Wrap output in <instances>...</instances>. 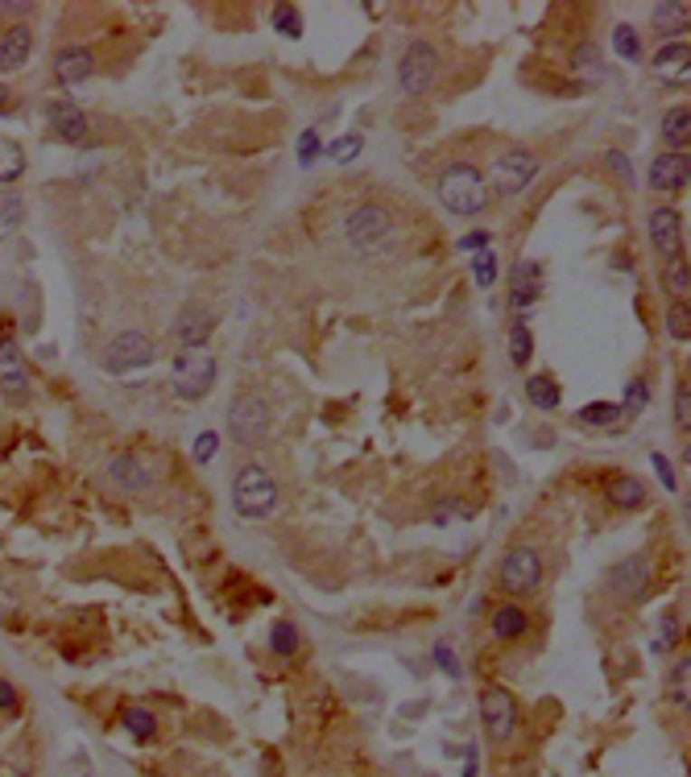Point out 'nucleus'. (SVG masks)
I'll return each mask as SVG.
<instances>
[{
    "mask_svg": "<svg viewBox=\"0 0 691 777\" xmlns=\"http://www.w3.org/2000/svg\"><path fill=\"white\" fill-rule=\"evenodd\" d=\"M435 666H439L443 674H448V679H459V661H456V653H451L443 641L435 645Z\"/></svg>",
    "mask_w": 691,
    "mask_h": 777,
    "instance_id": "40",
    "label": "nucleus"
},
{
    "mask_svg": "<svg viewBox=\"0 0 691 777\" xmlns=\"http://www.w3.org/2000/svg\"><path fill=\"white\" fill-rule=\"evenodd\" d=\"M575 62H580V67H588V70H601V62H596V50H592V46H580Z\"/></svg>",
    "mask_w": 691,
    "mask_h": 777,
    "instance_id": "48",
    "label": "nucleus"
},
{
    "mask_svg": "<svg viewBox=\"0 0 691 777\" xmlns=\"http://www.w3.org/2000/svg\"><path fill=\"white\" fill-rule=\"evenodd\" d=\"M21 174H25V154H21L17 141H5V136H0V186L17 183Z\"/></svg>",
    "mask_w": 691,
    "mask_h": 777,
    "instance_id": "25",
    "label": "nucleus"
},
{
    "mask_svg": "<svg viewBox=\"0 0 691 777\" xmlns=\"http://www.w3.org/2000/svg\"><path fill=\"white\" fill-rule=\"evenodd\" d=\"M0 393H5L9 401H21L25 393H30V372H25V369L0 372Z\"/></svg>",
    "mask_w": 691,
    "mask_h": 777,
    "instance_id": "32",
    "label": "nucleus"
},
{
    "mask_svg": "<svg viewBox=\"0 0 691 777\" xmlns=\"http://www.w3.org/2000/svg\"><path fill=\"white\" fill-rule=\"evenodd\" d=\"M687 674H691V658L683 653V658L671 666V679H667V687H671V699L679 703L683 711H687Z\"/></svg>",
    "mask_w": 691,
    "mask_h": 777,
    "instance_id": "30",
    "label": "nucleus"
},
{
    "mask_svg": "<svg viewBox=\"0 0 691 777\" xmlns=\"http://www.w3.org/2000/svg\"><path fill=\"white\" fill-rule=\"evenodd\" d=\"M215 447H220V435H215V430H207V435H199V443H195V459H199V463H212Z\"/></svg>",
    "mask_w": 691,
    "mask_h": 777,
    "instance_id": "42",
    "label": "nucleus"
},
{
    "mask_svg": "<svg viewBox=\"0 0 691 777\" xmlns=\"http://www.w3.org/2000/svg\"><path fill=\"white\" fill-rule=\"evenodd\" d=\"M662 141L671 145V154H687V141H691V112L687 108H671L662 117Z\"/></svg>",
    "mask_w": 691,
    "mask_h": 777,
    "instance_id": "21",
    "label": "nucleus"
},
{
    "mask_svg": "<svg viewBox=\"0 0 691 777\" xmlns=\"http://www.w3.org/2000/svg\"><path fill=\"white\" fill-rule=\"evenodd\" d=\"M361 154V136H340V141H336V149H331V157H336V162H348V157H356Z\"/></svg>",
    "mask_w": 691,
    "mask_h": 777,
    "instance_id": "44",
    "label": "nucleus"
},
{
    "mask_svg": "<svg viewBox=\"0 0 691 777\" xmlns=\"http://www.w3.org/2000/svg\"><path fill=\"white\" fill-rule=\"evenodd\" d=\"M215 377H220V369H215V356L212 351H178L175 356V369H170V380H175V393L186 401H199L212 393Z\"/></svg>",
    "mask_w": 691,
    "mask_h": 777,
    "instance_id": "4",
    "label": "nucleus"
},
{
    "mask_svg": "<svg viewBox=\"0 0 691 777\" xmlns=\"http://www.w3.org/2000/svg\"><path fill=\"white\" fill-rule=\"evenodd\" d=\"M270 650L282 653V658H294L298 653V629H294L290 621H273L270 629Z\"/></svg>",
    "mask_w": 691,
    "mask_h": 777,
    "instance_id": "27",
    "label": "nucleus"
},
{
    "mask_svg": "<svg viewBox=\"0 0 691 777\" xmlns=\"http://www.w3.org/2000/svg\"><path fill=\"white\" fill-rule=\"evenodd\" d=\"M5 108H9V88L0 83V112H5Z\"/></svg>",
    "mask_w": 691,
    "mask_h": 777,
    "instance_id": "51",
    "label": "nucleus"
},
{
    "mask_svg": "<svg viewBox=\"0 0 691 777\" xmlns=\"http://www.w3.org/2000/svg\"><path fill=\"white\" fill-rule=\"evenodd\" d=\"M21 369V348L13 340H0V372Z\"/></svg>",
    "mask_w": 691,
    "mask_h": 777,
    "instance_id": "43",
    "label": "nucleus"
},
{
    "mask_svg": "<svg viewBox=\"0 0 691 777\" xmlns=\"http://www.w3.org/2000/svg\"><path fill=\"white\" fill-rule=\"evenodd\" d=\"M451 517H472V513H468V505H459V501H439L435 505V525H448Z\"/></svg>",
    "mask_w": 691,
    "mask_h": 777,
    "instance_id": "41",
    "label": "nucleus"
},
{
    "mask_svg": "<svg viewBox=\"0 0 691 777\" xmlns=\"http://www.w3.org/2000/svg\"><path fill=\"white\" fill-rule=\"evenodd\" d=\"M687 314H691L687 302H675L671 311H667V331H671L675 340H683V343L691 340V319H687Z\"/></svg>",
    "mask_w": 691,
    "mask_h": 777,
    "instance_id": "33",
    "label": "nucleus"
},
{
    "mask_svg": "<svg viewBox=\"0 0 691 777\" xmlns=\"http://www.w3.org/2000/svg\"><path fill=\"white\" fill-rule=\"evenodd\" d=\"M526 398H530V406L535 409H559V401H563V388H559V380L555 377H546V372H538V377H530L526 380Z\"/></svg>",
    "mask_w": 691,
    "mask_h": 777,
    "instance_id": "22",
    "label": "nucleus"
},
{
    "mask_svg": "<svg viewBox=\"0 0 691 777\" xmlns=\"http://www.w3.org/2000/svg\"><path fill=\"white\" fill-rule=\"evenodd\" d=\"M609 165H613V170H621V178H633V170H629V162H625V154H609Z\"/></svg>",
    "mask_w": 691,
    "mask_h": 777,
    "instance_id": "50",
    "label": "nucleus"
},
{
    "mask_svg": "<svg viewBox=\"0 0 691 777\" xmlns=\"http://www.w3.org/2000/svg\"><path fill=\"white\" fill-rule=\"evenodd\" d=\"M435 70H439V54L431 42H410L406 54H402L398 62V83L406 96H422V91H431V83H435Z\"/></svg>",
    "mask_w": 691,
    "mask_h": 777,
    "instance_id": "9",
    "label": "nucleus"
},
{
    "mask_svg": "<svg viewBox=\"0 0 691 777\" xmlns=\"http://www.w3.org/2000/svg\"><path fill=\"white\" fill-rule=\"evenodd\" d=\"M530 356H535V340H530V327H526V323H514V331H509V360H514L517 369H526Z\"/></svg>",
    "mask_w": 691,
    "mask_h": 777,
    "instance_id": "26",
    "label": "nucleus"
},
{
    "mask_svg": "<svg viewBox=\"0 0 691 777\" xmlns=\"http://www.w3.org/2000/svg\"><path fill=\"white\" fill-rule=\"evenodd\" d=\"M650 70L662 79V83H671V88H679V83H687V70H691V50H687V38H671L667 46L654 54Z\"/></svg>",
    "mask_w": 691,
    "mask_h": 777,
    "instance_id": "14",
    "label": "nucleus"
},
{
    "mask_svg": "<svg viewBox=\"0 0 691 777\" xmlns=\"http://www.w3.org/2000/svg\"><path fill=\"white\" fill-rule=\"evenodd\" d=\"M21 707V695L13 690V682L0 679V711H17Z\"/></svg>",
    "mask_w": 691,
    "mask_h": 777,
    "instance_id": "46",
    "label": "nucleus"
},
{
    "mask_svg": "<svg viewBox=\"0 0 691 777\" xmlns=\"http://www.w3.org/2000/svg\"><path fill=\"white\" fill-rule=\"evenodd\" d=\"M50 128H54V136H62V141H71V145H79L83 136H88V117H83V108L75 104H50Z\"/></svg>",
    "mask_w": 691,
    "mask_h": 777,
    "instance_id": "19",
    "label": "nucleus"
},
{
    "mask_svg": "<svg viewBox=\"0 0 691 777\" xmlns=\"http://www.w3.org/2000/svg\"><path fill=\"white\" fill-rule=\"evenodd\" d=\"M646 228H650V244L654 253L662 257V261H675L683 248V224H679V211L675 207H654L650 220H646Z\"/></svg>",
    "mask_w": 691,
    "mask_h": 777,
    "instance_id": "12",
    "label": "nucleus"
},
{
    "mask_svg": "<svg viewBox=\"0 0 691 777\" xmlns=\"http://www.w3.org/2000/svg\"><path fill=\"white\" fill-rule=\"evenodd\" d=\"M609 583H613V592L621 595V600H642L646 587H650V554H625L621 563L613 566V575H609Z\"/></svg>",
    "mask_w": 691,
    "mask_h": 777,
    "instance_id": "11",
    "label": "nucleus"
},
{
    "mask_svg": "<svg viewBox=\"0 0 691 777\" xmlns=\"http://www.w3.org/2000/svg\"><path fill=\"white\" fill-rule=\"evenodd\" d=\"M687 286H691V265H687V257H675L671 269H667V294L675 302H687Z\"/></svg>",
    "mask_w": 691,
    "mask_h": 777,
    "instance_id": "28",
    "label": "nucleus"
},
{
    "mask_svg": "<svg viewBox=\"0 0 691 777\" xmlns=\"http://www.w3.org/2000/svg\"><path fill=\"white\" fill-rule=\"evenodd\" d=\"M91 70H96V59H91L88 46H67V50L54 54V75H59V83H67V88L88 83Z\"/></svg>",
    "mask_w": 691,
    "mask_h": 777,
    "instance_id": "16",
    "label": "nucleus"
},
{
    "mask_svg": "<svg viewBox=\"0 0 691 777\" xmlns=\"http://www.w3.org/2000/svg\"><path fill=\"white\" fill-rule=\"evenodd\" d=\"M344 240H348L356 253H364V257L381 253V248L393 240V215H390V207L356 203L348 215H344Z\"/></svg>",
    "mask_w": 691,
    "mask_h": 777,
    "instance_id": "3",
    "label": "nucleus"
},
{
    "mask_svg": "<svg viewBox=\"0 0 691 777\" xmlns=\"http://www.w3.org/2000/svg\"><path fill=\"white\" fill-rule=\"evenodd\" d=\"M212 331H215L212 306L191 302V306H183V314H178V323H175V340L183 351H199L207 340H212Z\"/></svg>",
    "mask_w": 691,
    "mask_h": 777,
    "instance_id": "13",
    "label": "nucleus"
},
{
    "mask_svg": "<svg viewBox=\"0 0 691 777\" xmlns=\"http://www.w3.org/2000/svg\"><path fill=\"white\" fill-rule=\"evenodd\" d=\"M120 728H125L137 744H149L154 732H157V719H154V711L149 707H128L125 716H120Z\"/></svg>",
    "mask_w": 691,
    "mask_h": 777,
    "instance_id": "24",
    "label": "nucleus"
},
{
    "mask_svg": "<svg viewBox=\"0 0 691 777\" xmlns=\"http://www.w3.org/2000/svg\"><path fill=\"white\" fill-rule=\"evenodd\" d=\"M439 203L451 215H480L488 207V186L472 162H456L439 174Z\"/></svg>",
    "mask_w": 691,
    "mask_h": 777,
    "instance_id": "1",
    "label": "nucleus"
},
{
    "mask_svg": "<svg viewBox=\"0 0 691 777\" xmlns=\"http://www.w3.org/2000/svg\"><path fill=\"white\" fill-rule=\"evenodd\" d=\"M232 505L244 521H265L278 509V480L261 463H244L232 480Z\"/></svg>",
    "mask_w": 691,
    "mask_h": 777,
    "instance_id": "2",
    "label": "nucleus"
},
{
    "mask_svg": "<svg viewBox=\"0 0 691 777\" xmlns=\"http://www.w3.org/2000/svg\"><path fill=\"white\" fill-rule=\"evenodd\" d=\"M472 273H477V286H485V290H488V286L497 282V257L488 253V248H485V253H477V261H472Z\"/></svg>",
    "mask_w": 691,
    "mask_h": 777,
    "instance_id": "36",
    "label": "nucleus"
},
{
    "mask_svg": "<svg viewBox=\"0 0 691 777\" xmlns=\"http://www.w3.org/2000/svg\"><path fill=\"white\" fill-rule=\"evenodd\" d=\"M497 583H501V592H509V595L538 592V583H543V558H538L535 546H514V550L501 558V566H497Z\"/></svg>",
    "mask_w": 691,
    "mask_h": 777,
    "instance_id": "6",
    "label": "nucleus"
},
{
    "mask_svg": "<svg viewBox=\"0 0 691 777\" xmlns=\"http://www.w3.org/2000/svg\"><path fill=\"white\" fill-rule=\"evenodd\" d=\"M650 459H654V467H658V476H662V484H667V488H671V492H675V488H679V480H675V472H671V463H667V459H662V455H650Z\"/></svg>",
    "mask_w": 691,
    "mask_h": 777,
    "instance_id": "47",
    "label": "nucleus"
},
{
    "mask_svg": "<svg viewBox=\"0 0 691 777\" xmlns=\"http://www.w3.org/2000/svg\"><path fill=\"white\" fill-rule=\"evenodd\" d=\"M485 248H488V232H468L459 240V253H485Z\"/></svg>",
    "mask_w": 691,
    "mask_h": 777,
    "instance_id": "45",
    "label": "nucleus"
},
{
    "mask_svg": "<svg viewBox=\"0 0 691 777\" xmlns=\"http://www.w3.org/2000/svg\"><path fill=\"white\" fill-rule=\"evenodd\" d=\"M228 435L241 447H257L270 435V401L261 393H236L232 409H228Z\"/></svg>",
    "mask_w": 691,
    "mask_h": 777,
    "instance_id": "5",
    "label": "nucleus"
},
{
    "mask_svg": "<svg viewBox=\"0 0 691 777\" xmlns=\"http://www.w3.org/2000/svg\"><path fill=\"white\" fill-rule=\"evenodd\" d=\"M625 409H629V414H642V409H646V380L642 377H633L629 388H625ZM625 409H621V414H625Z\"/></svg>",
    "mask_w": 691,
    "mask_h": 777,
    "instance_id": "38",
    "label": "nucleus"
},
{
    "mask_svg": "<svg viewBox=\"0 0 691 777\" xmlns=\"http://www.w3.org/2000/svg\"><path fill=\"white\" fill-rule=\"evenodd\" d=\"M654 17L662 30H687V5H658Z\"/></svg>",
    "mask_w": 691,
    "mask_h": 777,
    "instance_id": "35",
    "label": "nucleus"
},
{
    "mask_svg": "<svg viewBox=\"0 0 691 777\" xmlns=\"http://www.w3.org/2000/svg\"><path fill=\"white\" fill-rule=\"evenodd\" d=\"M33 50V33L30 25H13V30L0 33V70H21L30 62Z\"/></svg>",
    "mask_w": 691,
    "mask_h": 777,
    "instance_id": "18",
    "label": "nucleus"
},
{
    "mask_svg": "<svg viewBox=\"0 0 691 777\" xmlns=\"http://www.w3.org/2000/svg\"><path fill=\"white\" fill-rule=\"evenodd\" d=\"M613 46H617V54H621L625 62L642 59V42H638V30H633V25H617V30H613Z\"/></svg>",
    "mask_w": 691,
    "mask_h": 777,
    "instance_id": "31",
    "label": "nucleus"
},
{
    "mask_svg": "<svg viewBox=\"0 0 691 777\" xmlns=\"http://www.w3.org/2000/svg\"><path fill=\"white\" fill-rule=\"evenodd\" d=\"M480 724H485V736L493 744H506L517 728V699L506 687H485L480 690Z\"/></svg>",
    "mask_w": 691,
    "mask_h": 777,
    "instance_id": "8",
    "label": "nucleus"
},
{
    "mask_svg": "<svg viewBox=\"0 0 691 777\" xmlns=\"http://www.w3.org/2000/svg\"><path fill=\"white\" fill-rule=\"evenodd\" d=\"M273 25H278V33H286V38H302V21H298V9H294V5H278V9H273Z\"/></svg>",
    "mask_w": 691,
    "mask_h": 777,
    "instance_id": "34",
    "label": "nucleus"
},
{
    "mask_svg": "<svg viewBox=\"0 0 691 777\" xmlns=\"http://www.w3.org/2000/svg\"><path fill=\"white\" fill-rule=\"evenodd\" d=\"M687 174H691V162L687 154H658L650 162V186L654 191H683L687 186Z\"/></svg>",
    "mask_w": 691,
    "mask_h": 777,
    "instance_id": "15",
    "label": "nucleus"
},
{
    "mask_svg": "<svg viewBox=\"0 0 691 777\" xmlns=\"http://www.w3.org/2000/svg\"><path fill=\"white\" fill-rule=\"evenodd\" d=\"M535 174H538V157L530 154V149H506V154L493 162L485 186L497 194H522L530 183H535Z\"/></svg>",
    "mask_w": 691,
    "mask_h": 777,
    "instance_id": "7",
    "label": "nucleus"
},
{
    "mask_svg": "<svg viewBox=\"0 0 691 777\" xmlns=\"http://www.w3.org/2000/svg\"><path fill=\"white\" fill-rule=\"evenodd\" d=\"M675 426H683V430L691 426V388H687V380L675 388Z\"/></svg>",
    "mask_w": 691,
    "mask_h": 777,
    "instance_id": "37",
    "label": "nucleus"
},
{
    "mask_svg": "<svg viewBox=\"0 0 691 777\" xmlns=\"http://www.w3.org/2000/svg\"><path fill=\"white\" fill-rule=\"evenodd\" d=\"M488 629H493L497 641H517V637H526L530 616L522 613L517 604H501V608H493V616H488Z\"/></svg>",
    "mask_w": 691,
    "mask_h": 777,
    "instance_id": "20",
    "label": "nucleus"
},
{
    "mask_svg": "<svg viewBox=\"0 0 691 777\" xmlns=\"http://www.w3.org/2000/svg\"><path fill=\"white\" fill-rule=\"evenodd\" d=\"M609 501H613L617 509H625V513H633V509L646 505V488L642 480L633 476H613V484H609Z\"/></svg>",
    "mask_w": 691,
    "mask_h": 777,
    "instance_id": "23",
    "label": "nucleus"
},
{
    "mask_svg": "<svg viewBox=\"0 0 691 777\" xmlns=\"http://www.w3.org/2000/svg\"><path fill=\"white\" fill-rule=\"evenodd\" d=\"M315 145H319V136H315V133L302 136V165H311V162H315Z\"/></svg>",
    "mask_w": 691,
    "mask_h": 777,
    "instance_id": "49",
    "label": "nucleus"
},
{
    "mask_svg": "<svg viewBox=\"0 0 691 777\" xmlns=\"http://www.w3.org/2000/svg\"><path fill=\"white\" fill-rule=\"evenodd\" d=\"M154 360H157V348H154V340H149L146 331H120L117 340L108 343V351H104L108 372L146 369V364H154Z\"/></svg>",
    "mask_w": 691,
    "mask_h": 777,
    "instance_id": "10",
    "label": "nucleus"
},
{
    "mask_svg": "<svg viewBox=\"0 0 691 777\" xmlns=\"http://www.w3.org/2000/svg\"><path fill=\"white\" fill-rule=\"evenodd\" d=\"M617 414H621V406H613V401H592V406L580 409V422L584 426H613Z\"/></svg>",
    "mask_w": 691,
    "mask_h": 777,
    "instance_id": "29",
    "label": "nucleus"
},
{
    "mask_svg": "<svg viewBox=\"0 0 691 777\" xmlns=\"http://www.w3.org/2000/svg\"><path fill=\"white\" fill-rule=\"evenodd\" d=\"M21 211H25V203H21L13 191H0V224H17Z\"/></svg>",
    "mask_w": 691,
    "mask_h": 777,
    "instance_id": "39",
    "label": "nucleus"
},
{
    "mask_svg": "<svg viewBox=\"0 0 691 777\" xmlns=\"http://www.w3.org/2000/svg\"><path fill=\"white\" fill-rule=\"evenodd\" d=\"M108 480H112L120 492H146V488L154 484V472H149L137 455H117L108 463Z\"/></svg>",
    "mask_w": 691,
    "mask_h": 777,
    "instance_id": "17",
    "label": "nucleus"
}]
</instances>
